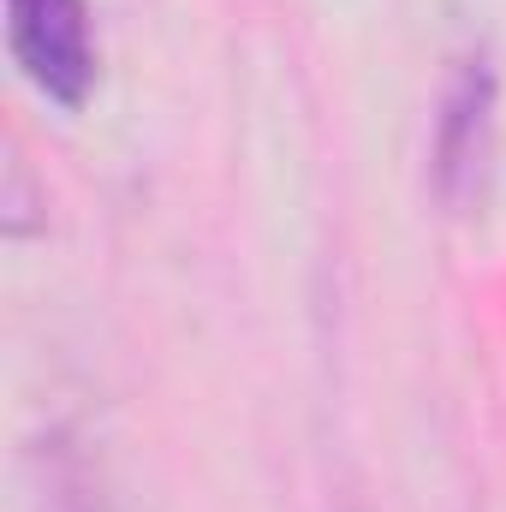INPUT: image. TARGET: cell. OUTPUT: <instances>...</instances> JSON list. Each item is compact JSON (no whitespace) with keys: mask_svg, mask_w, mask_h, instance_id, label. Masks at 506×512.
Instances as JSON below:
<instances>
[{"mask_svg":"<svg viewBox=\"0 0 506 512\" xmlns=\"http://www.w3.org/2000/svg\"><path fill=\"white\" fill-rule=\"evenodd\" d=\"M36 512H114L102 459L90 453L84 429L54 423L36 447Z\"/></svg>","mask_w":506,"mask_h":512,"instance_id":"3957f363","label":"cell"},{"mask_svg":"<svg viewBox=\"0 0 506 512\" xmlns=\"http://www.w3.org/2000/svg\"><path fill=\"white\" fill-rule=\"evenodd\" d=\"M501 137V78L489 48H465L447 66L441 102H435V137H429V185L447 215H471L489 191Z\"/></svg>","mask_w":506,"mask_h":512,"instance_id":"6da1fadb","label":"cell"},{"mask_svg":"<svg viewBox=\"0 0 506 512\" xmlns=\"http://www.w3.org/2000/svg\"><path fill=\"white\" fill-rule=\"evenodd\" d=\"M6 48L24 84L78 114L96 90V30H90V0H6Z\"/></svg>","mask_w":506,"mask_h":512,"instance_id":"7a4b0ae2","label":"cell"}]
</instances>
